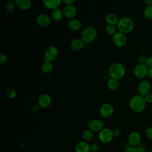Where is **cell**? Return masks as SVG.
Here are the masks:
<instances>
[{"label":"cell","instance_id":"cell-1","mask_svg":"<svg viewBox=\"0 0 152 152\" xmlns=\"http://www.w3.org/2000/svg\"><path fill=\"white\" fill-rule=\"evenodd\" d=\"M131 109L137 113L141 112L145 109L146 102L144 96L141 95H135L133 96L129 102Z\"/></svg>","mask_w":152,"mask_h":152},{"label":"cell","instance_id":"cell-2","mask_svg":"<svg viewBox=\"0 0 152 152\" xmlns=\"http://www.w3.org/2000/svg\"><path fill=\"white\" fill-rule=\"evenodd\" d=\"M134 24L132 19L128 16H124L119 20L117 24L118 29L124 34L129 33L134 28Z\"/></svg>","mask_w":152,"mask_h":152},{"label":"cell","instance_id":"cell-3","mask_svg":"<svg viewBox=\"0 0 152 152\" xmlns=\"http://www.w3.org/2000/svg\"><path fill=\"white\" fill-rule=\"evenodd\" d=\"M125 74V68L119 62H114L109 68V74L110 78L119 80L122 78Z\"/></svg>","mask_w":152,"mask_h":152},{"label":"cell","instance_id":"cell-4","mask_svg":"<svg viewBox=\"0 0 152 152\" xmlns=\"http://www.w3.org/2000/svg\"><path fill=\"white\" fill-rule=\"evenodd\" d=\"M97 30L93 26H87L81 33V39L85 43H88L93 42L96 37Z\"/></svg>","mask_w":152,"mask_h":152},{"label":"cell","instance_id":"cell-5","mask_svg":"<svg viewBox=\"0 0 152 152\" xmlns=\"http://www.w3.org/2000/svg\"><path fill=\"white\" fill-rule=\"evenodd\" d=\"M113 131L108 128H104L102 129L98 134L99 140L103 144L110 142L113 138Z\"/></svg>","mask_w":152,"mask_h":152},{"label":"cell","instance_id":"cell-6","mask_svg":"<svg viewBox=\"0 0 152 152\" xmlns=\"http://www.w3.org/2000/svg\"><path fill=\"white\" fill-rule=\"evenodd\" d=\"M114 112L113 105L109 103H104L101 105L99 109L100 116L103 118H110Z\"/></svg>","mask_w":152,"mask_h":152},{"label":"cell","instance_id":"cell-7","mask_svg":"<svg viewBox=\"0 0 152 152\" xmlns=\"http://www.w3.org/2000/svg\"><path fill=\"white\" fill-rule=\"evenodd\" d=\"M149 68L146 64H138L134 68V75L140 78H144L148 74Z\"/></svg>","mask_w":152,"mask_h":152},{"label":"cell","instance_id":"cell-8","mask_svg":"<svg viewBox=\"0 0 152 152\" xmlns=\"http://www.w3.org/2000/svg\"><path fill=\"white\" fill-rule=\"evenodd\" d=\"M112 40L115 46L118 47H122L126 44L127 38L125 34L118 31L116 32L112 36Z\"/></svg>","mask_w":152,"mask_h":152},{"label":"cell","instance_id":"cell-9","mask_svg":"<svg viewBox=\"0 0 152 152\" xmlns=\"http://www.w3.org/2000/svg\"><path fill=\"white\" fill-rule=\"evenodd\" d=\"M58 51L57 48L53 45L48 46L45 50V59L47 61L52 62L58 56Z\"/></svg>","mask_w":152,"mask_h":152},{"label":"cell","instance_id":"cell-10","mask_svg":"<svg viewBox=\"0 0 152 152\" xmlns=\"http://www.w3.org/2000/svg\"><path fill=\"white\" fill-rule=\"evenodd\" d=\"M51 97L47 93H43L40 94L37 99L38 106L43 109H45L49 107L51 104Z\"/></svg>","mask_w":152,"mask_h":152},{"label":"cell","instance_id":"cell-11","mask_svg":"<svg viewBox=\"0 0 152 152\" xmlns=\"http://www.w3.org/2000/svg\"><path fill=\"white\" fill-rule=\"evenodd\" d=\"M103 122L99 119H93L88 123V129L92 132H100L103 129Z\"/></svg>","mask_w":152,"mask_h":152},{"label":"cell","instance_id":"cell-12","mask_svg":"<svg viewBox=\"0 0 152 152\" xmlns=\"http://www.w3.org/2000/svg\"><path fill=\"white\" fill-rule=\"evenodd\" d=\"M141 140L140 134L137 131L131 132L128 137V142L131 146L137 147L139 145Z\"/></svg>","mask_w":152,"mask_h":152},{"label":"cell","instance_id":"cell-13","mask_svg":"<svg viewBox=\"0 0 152 152\" xmlns=\"http://www.w3.org/2000/svg\"><path fill=\"white\" fill-rule=\"evenodd\" d=\"M63 15L68 18H72L77 15V8L73 5H65L62 10Z\"/></svg>","mask_w":152,"mask_h":152},{"label":"cell","instance_id":"cell-14","mask_svg":"<svg viewBox=\"0 0 152 152\" xmlns=\"http://www.w3.org/2000/svg\"><path fill=\"white\" fill-rule=\"evenodd\" d=\"M138 90L140 95L145 97L149 94L151 90V84L148 81L143 80L140 83Z\"/></svg>","mask_w":152,"mask_h":152},{"label":"cell","instance_id":"cell-15","mask_svg":"<svg viewBox=\"0 0 152 152\" xmlns=\"http://www.w3.org/2000/svg\"><path fill=\"white\" fill-rule=\"evenodd\" d=\"M36 23L42 27H46L50 23V18L46 13H40L38 14L36 18Z\"/></svg>","mask_w":152,"mask_h":152},{"label":"cell","instance_id":"cell-16","mask_svg":"<svg viewBox=\"0 0 152 152\" xmlns=\"http://www.w3.org/2000/svg\"><path fill=\"white\" fill-rule=\"evenodd\" d=\"M84 42L80 38L73 39L70 42V48L75 51H78L84 46Z\"/></svg>","mask_w":152,"mask_h":152},{"label":"cell","instance_id":"cell-17","mask_svg":"<svg viewBox=\"0 0 152 152\" xmlns=\"http://www.w3.org/2000/svg\"><path fill=\"white\" fill-rule=\"evenodd\" d=\"M74 150L75 152H90V144L85 141H79L75 145Z\"/></svg>","mask_w":152,"mask_h":152},{"label":"cell","instance_id":"cell-18","mask_svg":"<svg viewBox=\"0 0 152 152\" xmlns=\"http://www.w3.org/2000/svg\"><path fill=\"white\" fill-rule=\"evenodd\" d=\"M82 23L78 19L72 18L67 23L68 28L72 31H77L81 28Z\"/></svg>","mask_w":152,"mask_h":152},{"label":"cell","instance_id":"cell-19","mask_svg":"<svg viewBox=\"0 0 152 152\" xmlns=\"http://www.w3.org/2000/svg\"><path fill=\"white\" fill-rule=\"evenodd\" d=\"M42 2L43 5L48 8L52 10L57 8L61 5V0H43Z\"/></svg>","mask_w":152,"mask_h":152},{"label":"cell","instance_id":"cell-20","mask_svg":"<svg viewBox=\"0 0 152 152\" xmlns=\"http://www.w3.org/2000/svg\"><path fill=\"white\" fill-rule=\"evenodd\" d=\"M119 20L117 15L113 12H109L105 16V21L107 24L117 26Z\"/></svg>","mask_w":152,"mask_h":152},{"label":"cell","instance_id":"cell-21","mask_svg":"<svg viewBox=\"0 0 152 152\" xmlns=\"http://www.w3.org/2000/svg\"><path fill=\"white\" fill-rule=\"evenodd\" d=\"M14 1L16 6L22 10H27L31 5V1L30 0H15Z\"/></svg>","mask_w":152,"mask_h":152},{"label":"cell","instance_id":"cell-22","mask_svg":"<svg viewBox=\"0 0 152 152\" xmlns=\"http://www.w3.org/2000/svg\"><path fill=\"white\" fill-rule=\"evenodd\" d=\"M41 69L43 72L45 74H49L52 71L53 69V65L52 62L47 61L44 58Z\"/></svg>","mask_w":152,"mask_h":152},{"label":"cell","instance_id":"cell-23","mask_svg":"<svg viewBox=\"0 0 152 152\" xmlns=\"http://www.w3.org/2000/svg\"><path fill=\"white\" fill-rule=\"evenodd\" d=\"M51 17L53 20L55 21H59L63 17V13L62 10L59 8H55L51 11Z\"/></svg>","mask_w":152,"mask_h":152},{"label":"cell","instance_id":"cell-24","mask_svg":"<svg viewBox=\"0 0 152 152\" xmlns=\"http://www.w3.org/2000/svg\"><path fill=\"white\" fill-rule=\"evenodd\" d=\"M119 85V83L118 80L115 79L113 78H110L107 80V86L108 88H109L110 90H116Z\"/></svg>","mask_w":152,"mask_h":152},{"label":"cell","instance_id":"cell-25","mask_svg":"<svg viewBox=\"0 0 152 152\" xmlns=\"http://www.w3.org/2000/svg\"><path fill=\"white\" fill-rule=\"evenodd\" d=\"M82 137H83L84 141H85L86 142L89 141L91 140V139L93 137V132L91 131H90V129H86L83 132Z\"/></svg>","mask_w":152,"mask_h":152},{"label":"cell","instance_id":"cell-26","mask_svg":"<svg viewBox=\"0 0 152 152\" xmlns=\"http://www.w3.org/2000/svg\"><path fill=\"white\" fill-rule=\"evenodd\" d=\"M144 15L146 18L148 20L152 19V5H148L145 8Z\"/></svg>","mask_w":152,"mask_h":152},{"label":"cell","instance_id":"cell-27","mask_svg":"<svg viewBox=\"0 0 152 152\" xmlns=\"http://www.w3.org/2000/svg\"><path fill=\"white\" fill-rule=\"evenodd\" d=\"M15 6H16V4L15 3V1H10L6 3V4L5 5V8L7 11L12 12V11H14Z\"/></svg>","mask_w":152,"mask_h":152},{"label":"cell","instance_id":"cell-28","mask_svg":"<svg viewBox=\"0 0 152 152\" xmlns=\"http://www.w3.org/2000/svg\"><path fill=\"white\" fill-rule=\"evenodd\" d=\"M105 31L106 32L107 34H109V35H113L116 32V29H115V26H113V25H110V24H107L105 26L104 28Z\"/></svg>","mask_w":152,"mask_h":152},{"label":"cell","instance_id":"cell-29","mask_svg":"<svg viewBox=\"0 0 152 152\" xmlns=\"http://www.w3.org/2000/svg\"><path fill=\"white\" fill-rule=\"evenodd\" d=\"M6 94L10 99H14L17 95L16 91L14 88L9 87L6 90Z\"/></svg>","mask_w":152,"mask_h":152},{"label":"cell","instance_id":"cell-30","mask_svg":"<svg viewBox=\"0 0 152 152\" xmlns=\"http://www.w3.org/2000/svg\"><path fill=\"white\" fill-rule=\"evenodd\" d=\"M147 60V58L144 55H140L138 58V64H146Z\"/></svg>","mask_w":152,"mask_h":152},{"label":"cell","instance_id":"cell-31","mask_svg":"<svg viewBox=\"0 0 152 152\" xmlns=\"http://www.w3.org/2000/svg\"><path fill=\"white\" fill-rule=\"evenodd\" d=\"M99 145L96 143H92L90 145V152H97L99 150Z\"/></svg>","mask_w":152,"mask_h":152},{"label":"cell","instance_id":"cell-32","mask_svg":"<svg viewBox=\"0 0 152 152\" xmlns=\"http://www.w3.org/2000/svg\"><path fill=\"white\" fill-rule=\"evenodd\" d=\"M145 135L148 140H152V127H148L145 131Z\"/></svg>","mask_w":152,"mask_h":152},{"label":"cell","instance_id":"cell-33","mask_svg":"<svg viewBox=\"0 0 152 152\" xmlns=\"http://www.w3.org/2000/svg\"><path fill=\"white\" fill-rule=\"evenodd\" d=\"M136 147L137 152H147V148L142 145H139Z\"/></svg>","mask_w":152,"mask_h":152},{"label":"cell","instance_id":"cell-34","mask_svg":"<svg viewBox=\"0 0 152 152\" xmlns=\"http://www.w3.org/2000/svg\"><path fill=\"white\" fill-rule=\"evenodd\" d=\"M124 152H137V147L130 145L128 147L125 148Z\"/></svg>","mask_w":152,"mask_h":152},{"label":"cell","instance_id":"cell-35","mask_svg":"<svg viewBox=\"0 0 152 152\" xmlns=\"http://www.w3.org/2000/svg\"><path fill=\"white\" fill-rule=\"evenodd\" d=\"M7 60V56L5 54H1L0 55V64L2 65L4 64Z\"/></svg>","mask_w":152,"mask_h":152},{"label":"cell","instance_id":"cell-36","mask_svg":"<svg viewBox=\"0 0 152 152\" xmlns=\"http://www.w3.org/2000/svg\"><path fill=\"white\" fill-rule=\"evenodd\" d=\"M145 100L146 103H152V94H148L145 97Z\"/></svg>","mask_w":152,"mask_h":152},{"label":"cell","instance_id":"cell-37","mask_svg":"<svg viewBox=\"0 0 152 152\" xmlns=\"http://www.w3.org/2000/svg\"><path fill=\"white\" fill-rule=\"evenodd\" d=\"M146 65L148 68L152 67V56H150V57L147 58Z\"/></svg>","mask_w":152,"mask_h":152},{"label":"cell","instance_id":"cell-38","mask_svg":"<svg viewBox=\"0 0 152 152\" xmlns=\"http://www.w3.org/2000/svg\"><path fill=\"white\" fill-rule=\"evenodd\" d=\"M66 5H72L75 1L74 0H62V1Z\"/></svg>","mask_w":152,"mask_h":152},{"label":"cell","instance_id":"cell-39","mask_svg":"<svg viewBox=\"0 0 152 152\" xmlns=\"http://www.w3.org/2000/svg\"><path fill=\"white\" fill-rule=\"evenodd\" d=\"M113 134L114 137H118L121 135V132H120V131L119 129H114L113 131Z\"/></svg>","mask_w":152,"mask_h":152},{"label":"cell","instance_id":"cell-40","mask_svg":"<svg viewBox=\"0 0 152 152\" xmlns=\"http://www.w3.org/2000/svg\"><path fill=\"white\" fill-rule=\"evenodd\" d=\"M144 2L145 4L147 5V6L152 5V0H144Z\"/></svg>","mask_w":152,"mask_h":152},{"label":"cell","instance_id":"cell-41","mask_svg":"<svg viewBox=\"0 0 152 152\" xmlns=\"http://www.w3.org/2000/svg\"><path fill=\"white\" fill-rule=\"evenodd\" d=\"M148 75L152 79V67H151V68H149Z\"/></svg>","mask_w":152,"mask_h":152},{"label":"cell","instance_id":"cell-42","mask_svg":"<svg viewBox=\"0 0 152 152\" xmlns=\"http://www.w3.org/2000/svg\"><path fill=\"white\" fill-rule=\"evenodd\" d=\"M151 152H152V148L151 149Z\"/></svg>","mask_w":152,"mask_h":152}]
</instances>
